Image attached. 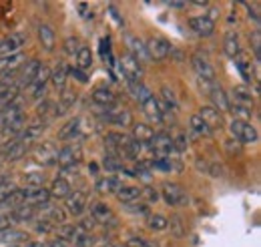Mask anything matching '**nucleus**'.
I'll use <instances>...</instances> for the list:
<instances>
[{
	"label": "nucleus",
	"mask_w": 261,
	"mask_h": 247,
	"mask_svg": "<svg viewBox=\"0 0 261 247\" xmlns=\"http://www.w3.org/2000/svg\"><path fill=\"white\" fill-rule=\"evenodd\" d=\"M31 143H27L24 139L16 137V139H10L8 143H4L0 147V157L4 163H14V161H20L24 155L31 151Z\"/></svg>",
	"instance_id": "obj_1"
},
{
	"label": "nucleus",
	"mask_w": 261,
	"mask_h": 247,
	"mask_svg": "<svg viewBox=\"0 0 261 247\" xmlns=\"http://www.w3.org/2000/svg\"><path fill=\"white\" fill-rule=\"evenodd\" d=\"M161 197L169 207H187L189 203V195L185 193V189L171 181H165L161 185Z\"/></svg>",
	"instance_id": "obj_2"
},
{
	"label": "nucleus",
	"mask_w": 261,
	"mask_h": 247,
	"mask_svg": "<svg viewBox=\"0 0 261 247\" xmlns=\"http://www.w3.org/2000/svg\"><path fill=\"white\" fill-rule=\"evenodd\" d=\"M235 64H237V70L239 75L245 79V83H257V77H259V62L255 61L249 53H239L235 57Z\"/></svg>",
	"instance_id": "obj_3"
},
{
	"label": "nucleus",
	"mask_w": 261,
	"mask_h": 247,
	"mask_svg": "<svg viewBox=\"0 0 261 247\" xmlns=\"http://www.w3.org/2000/svg\"><path fill=\"white\" fill-rule=\"evenodd\" d=\"M229 131H231V135H233L241 145H249V143H257V141H259V133H257V129L251 123L233 119V121L229 123Z\"/></svg>",
	"instance_id": "obj_4"
},
{
	"label": "nucleus",
	"mask_w": 261,
	"mask_h": 247,
	"mask_svg": "<svg viewBox=\"0 0 261 247\" xmlns=\"http://www.w3.org/2000/svg\"><path fill=\"white\" fill-rule=\"evenodd\" d=\"M145 48H147L149 61L161 62L169 57V53H171L173 44H171L167 38H163V36H159V34H157V36H151V38L145 42Z\"/></svg>",
	"instance_id": "obj_5"
},
{
	"label": "nucleus",
	"mask_w": 261,
	"mask_h": 247,
	"mask_svg": "<svg viewBox=\"0 0 261 247\" xmlns=\"http://www.w3.org/2000/svg\"><path fill=\"white\" fill-rule=\"evenodd\" d=\"M57 155H59V147H57L55 141H42L33 149L34 163H38L42 167L55 165L57 163Z\"/></svg>",
	"instance_id": "obj_6"
},
{
	"label": "nucleus",
	"mask_w": 261,
	"mask_h": 247,
	"mask_svg": "<svg viewBox=\"0 0 261 247\" xmlns=\"http://www.w3.org/2000/svg\"><path fill=\"white\" fill-rule=\"evenodd\" d=\"M102 121L111 125H117V127H130L133 125V115H130L127 109H121V107H102Z\"/></svg>",
	"instance_id": "obj_7"
},
{
	"label": "nucleus",
	"mask_w": 261,
	"mask_h": 247,
	"mask_svg": "<svg viewBox=\"0 0 261 247\" xmlns=\"http://www.w3.org/2000/svg\"><path fill=\"white\" fill-rule=\"evenodd\" d=\"M121 70H123V75H125V79H127V83H143V64L139 61H135L133 57H130L129 53H125L123 57H121Z\"/></svg>",
	"instance_id": "obj_8"
},
{
	"label": "nucleus",
	"mask_w": 261,
	"mask_h": 247,
	"mask_svg": "<svg viewBox=\"0 0 261 247\" xmlns=\"http://www.w3.org/2000/svg\"><path fill=\"white\" fill-rule=\"evenodd\" d=\"M27 42H29V34H24V32H12V34H8V36H4L0 40V55L2 57L16 55Z\"/></svg>",
	"instance_id": "obj_9"
},
{
	"label": "nucleus",
	"mask_w": 261,
	"mask_h": 247,
	"mask_svg": "<svg viewBox=\"0 0 261 247\" xmlns=\"http://www.w3.org/2000/svg\"><path fill=\"white\" fill-rule=\"evenodd\" d=\"M81 157H83V149H81V145L76 143H68L65 147H61L59 149V155H57V163H59V167L61 169H65V167H72V165H79L81 163Z\"/></svg>",
	"instance_id": "obj_10"
},
{
	"label": "nucleus",
	"mask_w": 261,
	"mask_h": 247,
	"mask_svg": "<svg viewBox=\"0 0 261 247\" xmlns=\"http://www.w3.org/2000/svg\"><path fill=\"white\" fill-rule=\"evenodd\" d=\"M151 153L155 155V159H163V157H171V153H175L173 147V137L167 133H155L153 143L149 145Z\"/></svg>",
	"instance_id": "obj_11"
},
{
	"label": "nucleus",
	"mask_w": 261,
	"mask_h": 247,
	"mask_svg": "<svg viewBox=\"0 0 261 247\" xmlns=\"http://www.w3.org/2000/svg\"><path fill=\"white\" fill-rule=\"evenodd\" d=\"M50 195L48 189L44 187H22V205H33V207H40L44 203H48Z\"/></svg>",
	"instance_id": "obj_12"
},
{
	"label": "nucleus",
	"mask_w": 261,
	"mask_h": 247,
	"mask_svg": "<svg viewBox=\"0 0 261 247\" xmlns=\"http://www.w3.org/2000/svg\"><path fill=\"white\" fill-rule=\"evenodd\" d=\"M87 205H89V197H87L85 191H72L65 199V211L74 217L83 215Z\"/></svg>",
	"instance_id": "obj_13"
},
{
	"label": "nucleus",
	"mask_w": 261,
	"mask_h": 247,
	"mask_svg": "<svg viewBox=\"0 0 261 247\" xmlns=\"http://www.w3.org/2000/svg\"><path fill=\"white\" fill-rule=\"evenodd\" d=\"M91 217L95 219V223L117 227V217H115L113 209H111L105 201H95V203H91Z\"/></svg>",
	"instance_id": "obj_14"
},
{
	"label": "nucleus",
	"mask_w": 261,
	"mask_h": 247,
	"mask_svg": "<svg viewBox=\"0 0 261 247\" xmlns=\"http://www.w3.org/2000/svg\"><path fill=\"white\" fill-rule=\"evenodd\" d=\"M191 66H193V70L197 72V79H203V81H209V83H213L215 81V68H213V64L207 61L203 55H193L191 57Z\"/></svg>",
	"instance_id": "obj_15"
},
{
	"label": "nucleus",
	"mask_w": 261,
	"mask_h": 247,
	"mask_svg": "<svg viewBox=\"0 0 261 247\" xmlns=\"http://www.w3.org/2000/svg\"><path fill=\"white\" fill-rule=\"evenodd\" d=\"M20 115H24L22 113V101L16 96L14 101H10L8 105H4L2 109H0V131L6 127V125H10L14 119H18Z\"/></svg>",
	"instance_id": "obj_16"
},
{
	"label": "nucleus",
	"mask_w": 261,
	"mask_h": 247,
	"mask_svg": "<svg viewBox=\"0 0 261 247\" xmlns=\"http://www.w3.org/2000/svg\"><path fill=\"white\" fill-rule=\"evenodd\" d=\"M48 81H50V68H48L46 64H40V68H38L34 81L29 85V87H31V96H33V98H40L42 94L46 93V83H48Z\"/></svg>",
	"instance_id": "obj_17"
},
{
	"label": "nucleus",
	"mask_w": 261,
	"mask_h": 247,
	"mask_svg": "<svg viewBox=\"0 0 261 247\" xmlns=\"http://www.w3.org/2000/svg\"><path fill=\"white\" fill-rule=\"evenodd\" d=\"M203 121H205V125L211 129V131H221L223 127H225V119H223V115L217 111V109H213L211 105H205V107H201V111L197 113Z\"/></svg>",
	"instance_id": "obj_18"
},
{
	"label": "nucleus",
	"mask_w": 261,
	"mask_h": 247,
	"mask_svg": "<svg viewBox=\"0 0 261 247\" xmlns=\"http://www.w3.org/2000/svg\"><path fill=\"white\" fill-rule=\"evenodd\" d=\"M38 68H40V62L36 61V59H31V61H27L22 64V70L18 72V77H14L16 79V89L20 91L22 87H27V85H31L34 81V77H36V72H38Z\"/></svg>",
	"instance_id": "obj_19"
},
{
	"label": "nucleus",
	"mask_w": 261,
	"mask_h": 247,
	"mask_svg": "<svg viewBox=\"0 0 261 247\" xmlns=\"http://www.w3.org/2000/svg\"><path fill=\"white\" fill-rule=\"evenodd\" d=\"M207 96H209V98H211V103H213L211 107H213V109H217L221 115L229 111V94L223 91V87H221V85L213 83V85H211V89H209V93H207Z\"/></svg>",
	"instance_id": "obj_20"
},
{
	"label": "nucleus",
	"mask_w": 261,
	"mask_h": 247,
	"mask_svg": "<svg viewBox=\"0 0 261 247\" xmlns=\"http://www.w3.org/2000/svg\"><path fill=\"white\" fill-rule=\"evenodd\" d=\"M133 135H130V139L133 141H137V143H141L143 147L147 145H151L153 143V139H155V129L151 127V125L147 123H133Z\"/></svg>",
	"instance_id": "obj_21"
},
{
	"label": "nucleus",
	"mask_w": 261,
	"mask_h": 247,
	"mask_svg": "<svg viewBox=\"0 0 261 247\" xmlns=\"http://www.w3.org/2000/svg\"><path fill=\"white\" fill-rule=\"evenodd\" d=\"M125 40H127V46H129V55L135 61H139L141 64H143V62H151L149 61V55H147V48H145V42H143L139 36L127 34Z\"/></svg>",
	"instance_id": "obj_22"
},
{
	"label": "nucleus",
	"mask_w": 261,
	"mask_h": 247,
	"mask_svg": "<svg viewBox=\"0 0 261 247\" xmlns=\"http://www.w3.org/2000/svg\"><path fill=\"white\" fill-rule=\"evenodd\" d=\"M143 107V113L147 115V119L153 125H163V115H161V109H159V101L151 94L149 98H145L143 103H139Z\"/></svg>",
	"instance_id": "obj_23"
},
{
	"label": "nucleus",
	"mask_w": 261,
	"mask_h": 247,
	"mask_svg": "<svg viewBox=\"0 0 261 247\" xmlns=\"http://www.w3.org/2000/svg\"><path fill=\"white\" fill-rule=\"evenodd\" d=\"M231 105H241V107H247V109H253V94L251 91L245 87V85H239L231 91V98H229Z\"/></svg>",
	"instance_id": "obj_24"
},
{
	"label": "nucleus",
	"mask_w": 261,
	"mask_h": 247,
	"mask_svg": "<svg viewBox=\"0 0 261 247\" xmlns=\"http://www.w3.org/2000/svg\"><path fill=\"white\" fill-rule=\"evenodd\" d=\"M91 98L98 107H113L117 103V94L113 93V89H109V87H97L91 93Z\"/></svg>",
	"instance_id": "obj_25"
},
{
	"label": "nucleus",
	"mask_w": 261,
	"mask_h": 247,
	"mask_svg": "<svg viewBox=\"0 0 261 247\" xmlns=\"http://www.w3.org/2000/svg\"><path fill=\"white\" fill-rule=\"evenodd\" d=\"M189 29L195 32V34H199V36H211L215 32V24L201 14V16L189 18Z\"/></svg>",
	"instance_id": "obj_26"
},
{
	"label": "nucleus",
	"mask_w": 261,
	"mask_h": 247,
	"mask_svg": "<svg viewBox=\"0 0 261 247\" xmlns=\"http://www.w3.org/2000/svg\"><path fill=\"white\" fill-rule=\"evenodd\" d=\"M38 40H40V46L46 51V53H53L55 51V44H57V36L55 31L48 27V24H38Z\"/></svg>",
	"instance_id": "obj_27"
},
{
	"label": "nucleus",
	"mask_w": 261,
	"mask_h": 247,
	"mask_svg": "<svg viewBox=\"0 0 261 247\" xmlns=\"http://www.w3.org/2000/svg\"><path fill=\"white\" fill-rule=\"evenodd\" d=\"M74 103H76V93L74 91H70V89H63L61 91V96H59V103H57V117H61V115H65L68 113L72 107H74Z\"/></svg>",
	"instance_id": "obj_28"
},
{
	"label": "nucleus",
	"mask_w": 261,
	"mask_h": 247,
	"mask_svg": "<svg viewBox=\"0 0 261 247\" xmlns=\"http://www.w3.org/2000/svg\"><path fill=\"white\" fill-rule=\"evenodd\" d=\"M70 193H72V185H70L68 179H63V177H57L53 181L50 189H48V195L55 197V199H66Z\"/></svg>",
	"instance_id": "obj_29"
},
{
	"label": "nucleus",
	"mask_w": 261,
	"mask_h": 247,
	"mask_svg": "<svg viewBox=\"0 0 261 247\" xmlns=\"http://www.w3.org/2000/svg\"><path fill=\"white\" fill-rule=\"evenodd\" d=\"M66 79H68V66H66V62L63 61L57 64L55 70H50V83H53V87H55L57 91H63L66 87Z\"/></svg>",
	"instance_id": "obj_30"
},
{
	"label": "nucleus",
	"mask_w": 261,
	"mask_h": 247,
	"mask_svg": "<svg viewBox=\"0 0 261 247\" xmlns=\"http://www.w3.org/2000/svg\"><path fill=\"white\" fill-rule=\"evenodd\" d=\"M36 115H38V121H44V123L57 119V103L50 98H42V103L36 109Z\"/></svg>",
	"instance_id": "obj_31"
},
{
	"label": "nucleus",
	"mask_w": 261,
	"mask_h": 247,
	"mask_svg": "<svg viewBox=\"0 0 261 247\" xmlns=\"http://www.w3.org/2000/svg\"><path fill=\"white\" fill-rule=\"evenodd\" d=\"M121 179L115 177V175H109V177H102L97 181V191L98 193H105V195H115L119 189H121Z\"/></svg>",
	"instance_id": "obj_32"
},
{
	"label": "nucleus",
	"mask_w": 261,
	"mask_h": 247,
	"mask_svg": "<svg viewBox=\"0 0 261 247\" xmlns=\"http://www.w3.org/2000/svg\"><path fill=\"white\" fill-rule=\"evenodd\" d=\"M117 199L125 205V203H135L141 199V187L137 185H121V189L115 193Z\"/></svg>",
	"instance_id": "obj_33"
},
{
	"label": "nucleus",
	"mask_w": 261,
	"mask_h": 247,
	"mask_svg": "<svg viewBox=\"0 0 261 247\" xmlns=\"http://www.w3.org/2000/svg\"><path fill=\"white\" fill-rule=\"evenodd\" d=\"M36 207H33V205H18V207H14V209H10L8 211V215H10V219H14V221H33L34 217H36Z\"/></svg>",
	"instance_id": "obj_34"
},
{
	"label": "nucleus",
	"mask_w": 261,
	"mask_h": 247,
	"mask_svg": "<svg viewBox=\"0 0 261 247\" xmlns=\"http://www.w3.org/2000/svg\"><path fill=\"white\" fill-rule=\"evenodd\" d=\"M223 51L229 59H235L239 53H241V44H239V36L235 31H229L225 34V40H223Z\"/></svg>",
	"instance_id": "obj_35"
},
{
	"label": "nucleus",
	"mask_w": 261,
	"mask_h": 247,
	"mask_svg": "<svg viewBox=\"0 0 261 247\" xmlns=\"http://www.w3.org/2000/svg\"><path fill=\"white\" fill-rule=\"evenodd\" d=\"M167 227L171 229V235L177 237V239H183L187 235V227H185V221L181 219V215H173L171 219H167Z\"/></svg>",
	"instance_id": "obj_36"
},
{
	"label": "nucleus",
	"mask_w": 261,
	"mask_h": 247,
	"mask_svg": "<svg viewBox=\"0 0 261 247\" xmlns=\"http://www.w3.org/2000/svg\"><path fill=\"white\" fill-rule=\"evenodd\" d=\"M29 235L24 233V231H18V229H2L0 231V241H4V243H22V241H29L27 239Z\"/></svg>",
	"instance_id": "obj_37"
},
{
	"label": "nucleus",
	"mask_w": 261,
	"mask_h": 247,
	"mask_svg": "<svg viewBox=\"0 0 261 247\" xmlns=\"http://www.w3.org/2000/svg\"><path fill=\"white\" fill-rule=\"evenodd\" d=\"M76 68H81V70H87V68H91L93 66V53H91V48L89 46H81V51L76 53Z\"/></svg>",
	"instance_id": "obj_38"
},
{
	"label": "nucleus",
	"mask_w": 261,
	"mask_h": 247,
	"mask_svg": "<svg viewBox=\"0 0 261 247\" xmlns=\"http://www.w3.org/2000/svg\"><path fill=\"white\" fill-rule=\"evenodd\" d=\"M189 129H191L195 135H199V137H211V135H213V131L205 125V121H203L199 115H193V117L189 119Z\"/></svg>",
	"instance_id": "obj_39"
},
{
	"label": "nucleus",
	"mask_w": 261,
	"mask_h": 247,
	"mask_svg": "<svg viewBox=\"0 0 261 247\" xmlns=\"http://www.w3.org/2000/svg\"><path fill=\"white\" fill-rule=\"evenodd\" d=\"M95 243H97V237H95L93 233L81 231V229H79V233L74 235V239L70 241V245H74V247H95Z\"/></svg>",
	"instance_id": "obj_40"
},
{
	"label": "nucleus",
	"mask_w": 261,
	"mask_h": 247,
	"mask_svg": "<svg viewBox=\"0 0 261 247\" xmlns=\"http://www.w3.org/2000/svg\"><path fill=\"white\" fill-rule=\"evenodd\" d=\"M102 165L109 173H117V171H123V161L119 159V155L115 153H107L102 159Z\"/></svg>",
	"instance_id": "obj_41"
},
{
	"label": "nucleus",
	"mask_w": 261,
	"mask_h": 247,
	"mask_svg": "<svg viewBox=\"0 0 261 247\" xmlns=\"http://www.w3.org/2000/svg\"><path fill=\"white\" fill-rule=\"evenodd\" d=\"M167 217L161 215V213H149L147 215V225H149V229H153V231H165L167 229Z\"/></svg>",
	"instance_id": "obj_42"
},
{
	"label": "nucleus",
	"mask_w": 261,
	"mask_h": 247,
	"mask_svg": "<svg viewBox=\"0 0 261 247\" xmlns=\"http://www.w3.org/2000/svg\"><path fill=\"white\" fill-rule=\"evenodd\" d=\"M229 111L235 115L237 121L249 123V119L253 117V109H247V107H241V105H231V103H229Z\"/></svg>",
	"instance_id": "obj_43"
},
{
	"label": "nucleus",
	"mask_w": 261,
	"mask_h": 247,
	"mask_svg": "<svg viewBox=\"0 0 261 247\" xmlns=\"http://www.w3.org/2000/svg\"><path fill=\"white\" fill-rule=\"evenodd\" d=\"M249 44H251V51H253V59L259 62L261 61V32L259 29L249 34Z\"/></svg>",
	"instance_id": "obj_44"
},
{
	"label": "nucleus",
	"mask_w": 261,
	"mask_h": 247,
	"mask_svg": "<svg viewBox=\"0 0 261 247\" xmlns=\"http://www.w3.org/2000/svg\"><path fill=\"white\" fill-rule=\"evenodd\" d=\"M125 247H157L153 241H149L147 237L143 235H129L125 239Z\"/></svg>",
	"instance_id": "obj_45"
},
{
	"label": "nucleus",
	"mask_w": 261,
	"mask_h": 247,
	"mask_svg": "<svg viewBox=\"0 0 261 247\" xmlns=\"http://www.w3.org/2000/svg\"><path fill=\"white\" fill-rule=\"evenodd\" d=\"M161 96H163V105H167L171 111H177V109H179L177 96H175V93H173L169 87H163V89H161Z\"/></svg>",
	"instance_id": "obj_46"
},
{
	"label": "nucleus",
	"mask_w": 261,
	"mask_h": 247,
	"mask_svg": "<svg viewBox=\"0 0 261 247\" xmlns=\"http://www.w3.org/2000/svg\"><path fill=\"white\" fill-rule=\"evenodd\" d=\"M63 48H65V53L68 57H76V53L81 51V40L76 36H68L65 40V44H63Z\"/></svg>",
	"instance_id": "obj_47"
},
{
	"label": "nucleus",
	"mask_w": 261,
	"mask_h": 247,
	"mask_svg": "<svg viewBox=\"0 0 261 247\" xmlns=\"http://www.w3.org/2000/svg\"><path fill=\"white\" fill-rule=\"evenodd\" d=\"M123 207H125L129 213H135V215H143V217L149 215V205H147V203H137V201H135V203H125Z\"/></svg>",
	"instance_id": "obj_48"
},
{
	"label": "nucleus",
	"mask_w": 261,
	"mask_h": 247,
	"mask_svg": "<svg viewBox=\"0 0 261 247\" xmlns=\"http://www.w3.org/2000/svg\"><path fill=\"white\" fill-rule=\"evenodd\" d=\"M24 183H27V187H42V183H44V173H40V171L29 173L24 177Z\"/></svg>",
	"instance_id": "obj_49"
},
{
	"label": "nucleus",
	"mask_w": 261,
	"mask_h": 247,
	"mask_svg": "<svg viewBox=\"0 0 261 247\" xmlns=\"http://www.w3.org/2000/svg\"><path fill=\"white\" fill-rule=\"evenodd\" d=\"M173 147H175V151H185L189 147V137L185 133H179L177 139H173Z\"/></svg>",
	"instance_id": "obj_50"
},
{
	"label": "nucleus",
	"mask_w": 261,
	"mask_h": 247,
	"mask_svg": "<svg viewBox=\"0 0 261 247\" xmlns=\"http://www.w3.org/2000/svg\"><path fill=\"white\" fill-rule=\"evenodd\" d=\"M143 195L147 197V201H149V203H157V201H159V197H161V195H159V191H157V189H153V187H141V197H143Z\"/></svg>",
	"instance_id": "obj_51"
},
{
	"label": "nucleus",
	"mask_w": 261,
	"mask_h": 247,
	"mask_svg": "<svg viewBox=\"0 0 261 247\" xmlns=\"http://www.w3.org/2000/svg\"><path fill=\"white\" fill-rule=\"evenodd\" d=\"M95 225H97V223H95V219H93V217H91V215L83 217V219H81V221L76 223V227H79L81 231H89V233H93V229H95Z\"/></svg>",
	"instance_id": "obj_52"
},
{
	"label": "nucleus",
	"mask_w": 261,
	"mask_h": 247,
	"mask_svg": "<svg viewBox=\"0 0 261 247\" xmlns=\"http://www.w3.org/2000/svg\"><path fill=\"white\" fill-rule=\"evenodd\" d=\"M68 75H70L72 79H76L81 85H87V83H89V77H87V72H85V70H81V68H76V66H72V68L68 70Z\"/></svg>",
	"instance_id": "obj_53"
},
{
	"label": "nucleus",
	"mask_w": 261,
	"mask_h": 247,
	"mask_svg": "<svg viewBox=\"0 0 261 247\" xmlns=\"http://www.w3.org/2000/svg\"><path fill=\"white\" fill-rule=\"evenodd\" d=\"M53 229H55V225H53L48 219H44V217L36 223V231H38V233H50Z\"/></svg>",
	"instance_id": "obj_54"
},
{
	"label": "nucleus",
	"mask_w": 261,
	"mask_h": 247,
	"mask_svg": "<svg viewBox=\"0 0 261 247\" xmlns=\"http://www.w3.org/2000/svg\"><path fill=\"white\" fill-rule=\"evenodd\" d=\"M243 6H245V8L249 10L247 14H249V18H253L255 27H259V12H257V6H255V4H249V2H245Z\"/></svg>",
	"instance_id": "obj_55"
},
{
	"label": "nucleus",
	"mask_w": 261,
	"mask_h": 247,
	"mask_svg": "<svg viewBox=\"0 0 261 247\" xmlns=\"http://www.w3.org/2000/svg\"><path fill=\"white\" fill-rule=\"evenodd\" d=\"M219 12H221V10H219L217 6H211V8L207 10V14H203V16H205L207 20H211V22L215 24V22H217V18H219Z\"/></svg>",
	"instance_id": "obj_56"
},
{
	"label": "nucleus",
	"mask_w": 261,
	"mask_h": 247,
	"mask_svg": "<svg viewBox=\"0 0 261 247\" xmlns=\"http://www.w3.org/2000/svg\"><path fill=\"white\" fill-rule=\"evenodd\" d=\"M207 171H209L213 177H221V175H223V167L217 165V163H211V165L207 167Z\"/></svg>",
	"instance_id": "obj_57"
},
{
	"label": "nucleus",
	"mask_w": 261,
	"mask_h": 247,
	"mask_svg": "<svg viewBox=\"0 0 261 247\" xmlns=\"http://www.w3.org/2000/svg\"><path fill=\"white\" fill-rule=\"evenodd\" d=\"M225 149H227L229 153H241V143L237 141L233 145V139H229V141H225Z\"/></svg>",
	"instance_id": "obj_58"
},
{
	"label": "nucleus",
	"mask_w": 261,
	"mask_h": 247,
	"mask_svg": "<svg viewBox=\"0 0 261 247\" xmlns=\"http://www.w3.org/2000/svg\"><path fill=\"white\" fill-rule=\"evenodd\" d=\"M46 247H70V243H66V241H63V239H53V241H48V243H44Z\"/></svg>",
	"instance_id": "obj_59"
},
{
	"label": "nucleus",
	"mask_w": 261,
	"mask_h": 247,
	"mask_svg": "<svg viewBox=\"0 0 261 247\" xmlns=\"http://www.w3.org/2000/svg\"><path fill=\"white\" fill-rule=\"evenodd\" d=\"M169 6H171V8H185L187 2H169Z\"/></svg>",
	"instance_id": "obj_60"
},
{
	"label": "nucleus",
	"mask_w": 261,
	"mask_h": 247,
	"mask_svg": "<svg viewBox=\"0 0 261 247\" xmlns=\"http://www.w3.org/2000/svg\"><path fill=\"white\" fill-rule=\"evenodd\" d=\"M27 247H46V245H44L42 241H29V245Z\"/></svg>",
	"instance_id": "obj_61"
},
{
	"label": "nucleus",
	"mask_w": 261,
	"mask_h": 247,
	"mask_svg": "<svg viewBox=\"0 0 261 247\" xmlns=\"http://www.w3.org/2000/svg\"><path fill=\"white\" fill-rule=\"evenodd\" d=\"M29 245V241H22V243H12V245H8V247H27Z\"/></svg>",
	"instance_id": "obj_62"
},
{
	"label": "nucleus",
	"mask_w": 261,
	"mask_h": 247,
	"mask_svg": "<svg viewBox=\"0 0 261 247\" xmlns=\"http://www.w3.org/2000/svg\"><path fill=\"white\" fill-rule=\"evenodd\" d=\"M4 165H6V163H4V161H2V157H0V169H2Z\"/></svg>",
	"instance_id": "obj_63"
}]
</instances>
